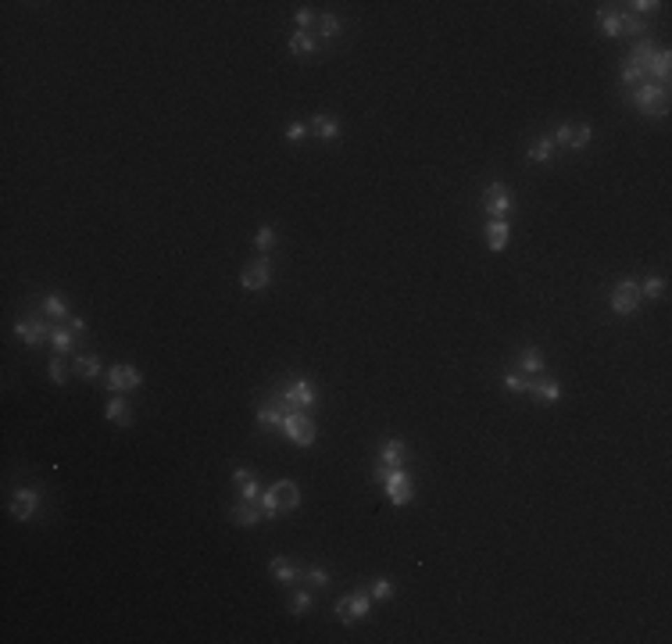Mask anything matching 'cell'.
Wrapping results in <instances>:
<instances>
[{
  "label": "cell",
  "mask_w": 672,
  "mask_h": 644,
  "mask_svg": "<svg viewBox=\"0 0 672 644\" xmlns=\"http://www.w3.org/2000/svg\"><path fill=\"white\" fill-rule=\"evenodd\" d=\"M258 501H261V512H265L268 519H276L279 512H290V508L300 505V490H297L293 480H276L268 490H261Z\"/></svg>",
  "instance_id": "obj_1"
},
{
  "label": "cell",
  "mask_w": 672,
  "mask_h": 644,
  "mask_svg": "<svg viewBox=\"0 0 672 644\" xmlns=\"http://www.w3.org/2000/svg\"><path fill=\"white\" fill-rule=\"evenodd\" d=\"M629 101L644 111V115H651V118H665L669 115V90L665 86H658V83H640L633 94H629Z\"/></svg>",
  "instance_id": "obj_2"
},
{
  "label": "cell",
  "mask_w": 672,
  "mask_h": 644,
  "mask_svg": "<svg viewBox=\"0 0 672 644\" xmlns=\"http://www.w3.org/2000/svg\"><path fill=\"white\" fill-rule=\"evenodd\" d=\"M336 612V620L340 623H358V620H369V612H372V594H365V591H354V594H344L340 601L333 605Z\"/></svg>",
  "instance_id": "obj_3"
},
{
  "label": "cell",
  "mask_w": 672,
  "mask_h": 644,
  "mask_svg": "<svg viewBox=\"0 0 672 644\" xmlns=\"http://www.w3.org/2000/svg\"><path fill=\"white\" fill-rule=\"evenodd\" d=\"M479 204H483V211L490 215V219H508L511 208H515V194L504 187V183H490V187L483 190Z\"/></svg>",
  "instance_id": "obj_4"
},
{
  "label": "cell",
  "mask_w": 672,
  "mask_h": 644,
  "mask_svg": "<svg viewBox=\"0 0 672 644\" xmlns=\"http://www.w3.org/2000/svg\"><path fill=\"white\" fill-rule=\"evenodd\" d=\"M283 434H286L290 444H297V448H312V444H315V422L304 415V412H290V415L283 419Z\"/></svg>",
  "instance_id": "obj_5"
},
{
  "label": "cell",
  "mask_w": 672,
  "mask_h": 644,
  "mask_svg": "<svg viewBox=\"0 0 672 644\" xmlns=\"http://www.w3.org/2000/svg\"><path fill=\"white\" fill-rule=\"evenodd\" d=\"M590 136L594 133H590L587 122H562L551 140H555V147H565V150H583L590 143Z\"/></svg>",
  "instance_id": "obj_6"
},
{
  "label": "cell",
  "mask_w": 672,
  "mask_h": 644,
  "mask_svg": "<svg viewBox=\"0 0 672 644\" xmlns=\"http://www.w3.org/2000/svg\"><path fill=\"white\" fill-rule=\"evenodd\" d=\"M15 333L22 336V341H25L29 348H36V344L50 341L54 326H50V322H47L43 315H25V319H18V322H15Z\"/></svg>",
  "instance_id": "obj_7"
},
{
  "label": "cell",
  "mask_w": 672,
  "mask_h": 644,
  "mask_svg": "<svg viewBox=\"0 0 672 644\" xmlns=\"http://www.w3.org/2000/svg\"><path fill=\"white\" fill-rule=\"evenodd\" d=\"M612 312L615 315H633L636 312V304H640V287L633 283V280H619L615 287H612Z\"/></svg>",
  "instance_id": "obj_8"
},
{
  "label": "cell",
  "mask_w": 672,
  "mask_h": 644,
  "mask_svg": "<svg viewBox=\"0 0 672 644\" xmlns=\"http://www.w3.org/2000/svg\"><path fill=\"white\" fill-rule=\"evenodd\" d=\"M383 487H386V498H390V505H408L411 501V476H408V469L401 466V469H390V476L383 480Z\"/></svg>",
  "instance_id": "obj_9"
},
{
  "label": "cell",
  "mask_w": 672,
  "mask_h": 644,
  "mask_svg": "<svg viewBox=\"0 0 672 644\" xmlns=\"http://www.w3.org/2000/svg\"><path fill=\"white\" fill-rule=\"evenodd\" d=\"M268 280H272V262L268 258H254V262L243 265V272H240V287L243 290H265Z\"/></svg>",
  "instance_id": "obj_10"
},
{
  "label": "cell",
  "mask_w": 672,
  "mask_h": 644,
  "mask_svg": "<svg viewBox=\"0 0 672 644\" xmlns=\"http://www.w3.org/2000/svg\"><path fill=\"white\" fill-rule=\"evenodd\" d=\"M283 401L297 412V408H312L315 401H319V390H315V383L312 380H293L286 390H283Z\"/></svg>",
  "instance_id": "obj_11"
},
{
  "label": "cell",
  "mask_w": 672,
  "mask_h": 644,
  "mask_svg": "<svg viewBox=\"0 0 672 644\" xmlns=\"http://www.w3.org/2000/svg\"><path fill=\"white\" fill-rule=\"evenodd\" d=\"M143 383V373L136 369V365H111L108 369V390H136Z\"/></svg>",
  "instance_id": "obj_12"
},
{
  "label": "cell",
  "mask_w": 672,
  "mask_h": 644,
  "mask_svg": "<svg viewBox=\"0 0 672 644\" xmlns=\"http://www.w3.org/2000/svg\"><path fill=\"white\" fill-rule=\"evenodd\" d=\"M293 408L283 401V397H268V401H261L258 405V422L265 426V429H279L283 426V419L290 415Z\"/></svg>",
  "instance_id": "obj_13"
},
{
  "label": "cell",
  "mask_w": 672,
  "mask_h": 644,
  "mask_svg": "<svg viewBox=\"0 0 672 644\" xmlns=\"http://www.w3.org/2000/svg\"><path fill=\"white\" fill-rule=\"evenodd\" d=\"M36 501H40V494L33 487H18L11 494V515L22 519V523H25V519H33L36 515Z\"/></svg>",
  "instance_id": "obj_14"
},
{
  "label": "cell",
  "mask_w": 672,
  "mask_h": 644,
  "mask_svg": "<svg viewBox=\"0 0 672 644\" xmlns=\"http://www.w3.org/2000/svg\"><path fill=\"white\" fill-rule=\"evenodd\" d=\"M483 236H486V248H490V251H504L508 240H511L508 219H490V222L483 226Z\"/></svg>",
  "instance_id": "obj_15"
},
{
  "label": "cell",
  "mask_w": 672,
  "mask_h": 644,
  "mask_svg": "<svg viewBox=\"0 0 672 644\" xmlns=\"http://www.w3.org/2000/svg\"><path fill=\"white\" fill-rule=\"evenodd\" d=\"M379 462H386V466H393V469H401V466L408 462V444H404L401 437H390V441L379 448Z\"/></svg>",
  "instance_id": "obj_16"
},
{
  "label": "cell",
  "mask_w": 672,
  "mask_h": 644,
  "mask_svg": "<svg viewBox=\"0 0 672 644\" xmlns=\"http://www.w3.org/2000/svg\"><path fill=\"white\" fill-rule=\"evenodd\" d=\"M268 573L276 576L283 587H290V584H297V580H304V569L293 566L290 559H272V562H268Z\"/></svg>",
  "instance_id": "obj_17"
},
{
  "label": "cell",
  "mask_w": 672,
  "mask_h": 644,
  "mask_svg": "<svg viewBox=\"0 0 672 644\" xmlns=\"http://www.w3.org/2000/svg\"><path fill=\"white\" fill-rule=\"evenodd\" d=\"M261 519H265V512H261L254 501H243V498H240V501L233 505V523H236V527H258Z\"/></svg>",
  "instance_id": "obj_18"
},
{
  "label": "cell",
  "mask_w": 672,
  "mask_h": 644,
  "mask_svg": "<svg viewBox=\"0 0 672 644\" xmlns=\"http://www.w3.org/2000/svg\"><path fill=\"white\" fill-rule=\"evenodd\" d=\"M526 394H533L536 401H547V405H555L558 397H562V387L555 383V380H547V376H536V380H529V390Z\"/></svg>",
  "instance_id": "obj_19"
},
{
  "label": "cell",
  "mask_w": 672,
  "mask_h": 644,
  "mask_svg": "<svg viewBox=\"0 0 672 644\" xmlns=\"http://www.w3.org/2000/svg\"><path fill=\"white\" fill-rule=\"evenodd\" d=\"M308 129H312L319 140H336V136H340V118H336V115H315V118L308 122Z\"/></svg>",
  "instance_id": "obj_20"
},
{
  "label": "cell",
  "mask_w": 672,
  "mask_h": 644,
  "mask_svg": "<svg viewBox=\"0 0 672 644\" xmlns=\"http://www.w3.org/2000/svg\"><path fill=\"white\" fill-rule=\"evenodd\" d=\"M518 373H523V376H540L543 373V351L540 348H523V351H518Z\"/></svg>",
  "instance_id": "obj_21"
},
{
  "label": "cell",
  "mask_w": 672,
  "mask_h": 644,
  "mask_svg": "<svg viewBox=\"0 0 672 644\" xmlns=\"http://www.w3.org/2000/svg\"><path fill=\"white\" fill-rule=\"evenodd\" d=\"M669 72H672V54L669 50H655L651 65H648V79H658V86H662L669 79Z\"/></svg>",
  "instance_id": "obj_22"
},
{
  "label": "cell",
  "mask_w": 672,
  "mask_h": 644,
  "mask_svg": "<svg viewBox=\"0 0 672 644\" xmlns=\"http://www.w3.org/2000/svg\"><path fill=\"white\" fill-rule=\"evenodd\" d=\"M597 22L604 29V36H622V11H612V8H597Z\"/></svg>",
  "instance_id": "obj_23"
},
{
  "label": "cell",
  "mask_w": 672,
  "mask_h": 644,
  "mask_svg": "<svg viewBox=\"0 0 672 644\" xmlns=\"http://www.w3.org/2000/svg\"><path fill=\"white\" fill-rule=\"evenodd\" d=\"M104 419H108V422H118V426H129V422H133V412H129V405L122 401V397H111V401L104 405Z\"/></svg>",
  "instance_id": "obj_24"
},
{
  "label": "cell",
  "mask_w": 672,
  "mask_h": 644,
  "mask_svg": "<svg viewBox=\"0 0 672 644\" xmlns=\"http://www.w3.org/2000/svg\"><path fill=\"white\" fill-rule=\"evenodd\" d=\"M526 158H529V162H551V158H555V140H551V136H536V140L529 143V150H526Z\"/></svg>",
  "instance_id": "obj_25"
},
{
  "label": "cell",
  "mask_w": 672,
  "mask_h": 644,
  "mask_svg": "<svg viewBox=\"0 0 672 644\" xmlns=\"http://www.w3.org/2000/svg\"><path fill=\"white\" fill-rule=\"evenodd\" d=\"M50 344H54V351H57V355H68V351L75 348V329H72V326H54Z\"/></svg>",
  "instance_id": "obj_26"
},
{
  "label": "cell",
  "mask_w": 672,
  "mask_h": 644,
  "mask_svg": "<svg viewBox=\"0 0 672 644\" xmlns=\"http://www.w3.org/2000/svg\"><path fill=\"white\" fill-rule=\"evenodd\" d=\"M619 83H622V86H629V90H636L640 83H648V72L640 69V65H633V61L626 57V61H622V69H619Z\"/></svg>",
  "instance_id": "obj_27"
},
{
  "label": "cell",
  "mask_w": 672,
  "mask_h": 644,
  "mask_svg": "<svg viewBox=\"0 0 672 644\" xmlns=\"http://www.w3.org/2000/svg\"><path fill=\"white\" fill-rule=\"evenodd\" d=\"M75 376L79 380H97L101 376V358L97 355H79L75 358Z\"/></svg>",
  "instance_id": "obj_28"
},
{
  "label": "cell",
  "mask_w": 672,
  "mask_h": 644,
  "mask_svg": "<svg viewBox=\"0 0 672 644\" xmlns=\"http://www.w3.org/2000/svg\"><path fill=\"white\" fill-rule=\"evenodd\" d=\"M636 287H640V297H651V301L665 297V290H669V283L662 280V276H648V280L636 283Z\"/></svg>",
  "instance_id": "obj_29"
},
{
  "label": "cell",
  "mask_w": 672,
  "mask_h": 644,
  "mask_svg": "<svg viewBox=\"0 0 672 644\" xmlns=\"http://www.w3.org/2000/svg\"><path fill=\"white\" fill-rule=\"evenodd\" d=\"M315 47H319V40H315V36H308V33H300V29H297V33L290 36V50H293L297 57H304V54H315Z\"/></svg>",
  "instance_id": "obj_30"
},
{
  "label": "cell",
  "mask_w": 672,
  "mask_h": 644,
  "mask_svg": "<svg viewBox=\"0 0 672 644\" xmlns=\"http://www.w3.org/2000/svg\"><path fill=\"white\" fill-rule=\"evenodd\" d=\"M43 315H47V319H72L65 297H57V294H50V297L43 301Z\"/></svg>",
  "instance_id": "obj_31"
},
{
  "label": "cell",
  "mask_w": 672,
  "mask_h": 644,
  "mask_svg": "<svg viewBox=\"0 0 672 644\" xmlns=\"http://www.w3.org/2000/svg\"><path fill=\"white\" fill-rule=\"evenodd\" d=\"M47 376H50V383H57V387L68 383V369H65V358H61V355H54V358L47 362Z\"/></svg>",
  "instance_id": "obj_32"
},
{
  "label": "cell",
  "mask_w": 672,
  "mask_h": 644,
  "mask_svg": "<svg viewBox=\"0 0 672 644\" xmlns=\"http://www.w3.org/2000/svg\"><path fill=\"white\" fill-rule=\"evenodd\" d=\"M340 29H344V22L336 15H322L319 18V36L322 40H336V36H340Z\"/></svg>",
  "instance_id": "obj_33"
},
{
  "label": "cell",
  "mask_w": 672,
  "mask_h": 644,
  "mask_svg": "<svg viewBox=\"0 0 672 644\" xmlns=\"http://www.w3.org/2000/svg\"><path fill=\"white\" fill-rule=\"evenodd\" d=\"M644 36L648 33V25H644V18L640 15H633V11H622V36Z\"/></svg>",
  "instance_id": "obj_34"
},
{
  "label": "cell",
  "mask_w": 672,
  "mask_h": 644,
  "mask_svg": "<svg viewBox=\"0 0 672 644\" xmlns=\"http://www.w3.org/2000/svg\"><path fill=\"white\" fill-rule=\"evenodd\" d=\"M312 608H315V598L308 591H297L290 598V616H304V612H312Z\"/></svg>",
  "instance_id": "obj_35"
},
{
  "label": "cell",
  "mask_w": 672,
  "mask_h": 644,
  "mask_svg": "<svg viewBox=\"0 0 672 644\" xmlns=\"http://www.w3.org/2000/svg\"><path fill=\"white\" fill-rule=\"evenodd\" d=\"M501 383H504V390H508V394H526V390H529V380H526L523 373H504V380H501Z\"/></svg>",
  "instance_id": "obj_36"
},
{
  "label": "cell",
  "mask_w": 672,
  "mask_h": 644,
  "mask_svg": "<svg viewBox=\"0 0 672 644\" xmlns=\"http://www.w3.org/2000/svg\"><path fill=\"white\" fill-rule=\"evenodd\" d=\"M369 594H372L376 601H386V598H393V584H390L386 576H376L372 584H369Z\"/></svg>",
  "instance_id": "obj_37"
},
{
  "label": "cell",
  "mask_w": 672,
  "mask_h": 644,
  "mask_svg": "<svg viewBox=\"0 0 672 644\" xmlns=\"http://www.w3.org/2000/svg\"><path fill=\"white\" fill-rule=\"evenodd\" d=\"M254 243H258V251H272V248H276V229L261 226V229L254 233Z\"/></svg>",
  "instance_id": "obj_38"
},
{
  "label": "cell",
  "mask_w": 672,
  "mask_h": 644,
  "mask_svg": "<svg viewBox=\"0 0 672 644\" xmlns=\"http://www.w3.org/2000/svg\"><path fill=\"white\" fill-rule=\"evenodd\" d=\"M240 498H243V501H258V498H261V483H258L254 476H251L247 483H240Z\"/></svg>",
  "instance_id": "obj_39"
},
{
  "label": "cell",
  "mask_w": 672,
  "mask_h": 644,
  "mask_svg": "<svg viewBox=\"0 0 672 644\" xmlns=\"http://www.w3.org/2000/svg\"><path fill=\"white\" fill-rule=\"evenodd\" d=\"M304 576H308V584H312V587H326V584H329V573H326L322 566H312Z\"/></svg>",
  "instance_id": "obj_40"
},
{
  "label": "cell",
  "mask_w": 672,
  "mask_h": 644,
  "mask_svg": "<svg viewBox=\"0 0 672 644\" xmlns=\"http://www.w3.org/2000/svg\"><path fill=\"white\" fill-rule=\"evenodd\" d=\"M304 136H308V122H290V126H286V140L290 143H297Z\"/></svg>",
  "instance_id": "obj_41"
},
{
  "label": "cell",
  "mask_w": 672,
  "mask_h": 644,
  "mask_svg": "<svg viewBox=\"0 0 672 644\" xmlns=\"http://www.w3.org/2000/svg\"><path fill=\"white\" fill-rule=\"evenodd\" d=\"M629 8H633V11H636V15H648V11H651V15H655V11H658V8H662V4H658V0H636V4H629Z\"/></svg>",
  "instance_id": "obj_42"
},
{
  "label": "cell",
  "mask_w": 672,
  "mask_h": 644,
  "mask_svg": "<svg viewBox=\"0 0 672 644\" xmlns=\"http://www.w3.org/2000/svg\"><path fill=\"white\" fill-rule=\"evenodd\" d=\"M312 22H315V11H312V8H300V11H297V25H300V33H308V25H312Z\"/></svg>",
  "instance_id": "obj_43"
},
{
  "label": "cell",
  "mask_w": 672,
  "mask_h": 644,
  "mask_svg": "<svg viewBox=\"0 0 672 644\" xmlns=\"http://www.w3.org/2000/svg\"><path fill=\"white\" fill-rule=\"evenodd\" d=\"M247 480H251V473H247V469H233V483H236V487H240V483H247Z\"/></svg>",
  "instance_id": "obj_44"
},
{
  "label": "cell",
  "mask_w": 672,
  "mask_h": 644,
  "mask_svg": "<svg viewBox=\"0 0 672 644\" xmlns=\"http://www.w3.org/2000/svg\"><path fill=\"white\" fill-rule=\"evenodd\" d=\"M65 322H68V326H72L75 333H86V322H82L79 315H72V319H65Z\"/></svg>",
  "instance_id": "obj_45"
}]
</instances>
